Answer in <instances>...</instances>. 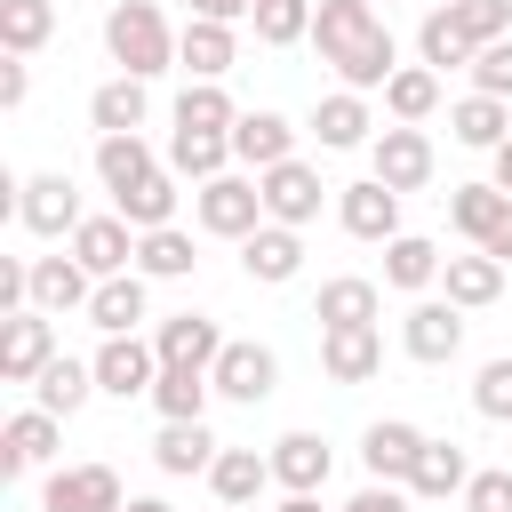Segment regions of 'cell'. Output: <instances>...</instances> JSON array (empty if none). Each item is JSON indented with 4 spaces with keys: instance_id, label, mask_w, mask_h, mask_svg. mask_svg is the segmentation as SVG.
<instances>
[{
    "instance_id": "obj_1",
    "label": "cell",
    "mask_w": 512,
    "mask_h": 512,
    "mask_svg": "<svg viewBox=\"0 0 512 512\" xmlns=\"http://www.w3.org/2000/svg\"><path fill=\"white\" fill-rule=\"evenodd\" d=\"M312 48H320V64H328L344 88H360V96H376V88L400 72V48H392L376 0H320V8H312Z\"/></svg>"
},
{
    "instance_id": "obj_2",
    "label": "cell",
    "mask_w": 512,
    "mask_h": 512,
    "mask_svg": "<svg viewBox=\"0 0 512 512\" xmlns=\"http://www.w3.org/2000/svg\"><path fill=\"white\" fill-rule=\"evenodd\" d=\"M176 24L160 16V0H112L104 8V56L128 72V80H160L176 64Z\"/></svg>"
},
{
    "instance_id": "obj_3",
    "label": "cell",
    "mask_w": 512,
    "mask_h": 512,
    "mask_svg": "<svg viewBox=\"0 0 512 512\" xmlns=\"http://www.w3.org/2000/svg\"><path fill=\"white\" fill-rule=\"evenodd\" d=\"M16 224L32 232V240H72L88 216H80V192H72V176L64 168H40V176H24L16 184Z\"/></svg>"
},
{
    "instance_id": "obj_4",
    "label": "cell",
    "mask_w": 512,
    "mask_h": 512,
    "mask_svg": "<svg viewBox=\"0 0 512 512\" xmlns=\"http://www.w3.org/2000/svg\"><path fill=\"white\" fill-rule=\"evenodd\" d=\"M192 216H200V232H216V240H248V232H264V184H256V176L192 184Z\"/></svg>"
},
{
    "instance_id": "obj_5",
    "label": "cell",
    "mask_w": 512,
    "mask_h": 512,
    "mask_svg": "<svg viewBox=\"0 0 512 512\" xmlns=\"http://www.w3.org/2000/svg\"><path fill=\"white\" fill-rule=\"evenodd\" d=\"M400 352L424 360V368L456 360V352H464V312H456L448 296H416V304L400 312Z\"/></svg>"
},
{
    "instance_id": "obj_6",
    "label": "cell",
    "mask_w": 512,
    "mask_h": 512,
    "mask_svg": "<svg viewBox=\"0 0 512 512\" xmlns=\"http://www.w3.org/2000/svg\"><path fill=\"white\" fill-rule=\"evenodd\" d=\"M88 368H96V392H112V400H152V384H160L152 336H104Z\"/></svg>"
},
{
    "instance_id": "obj_7",
    "label": "cell",
    "mask_w": 512,
    "mask_h": 512,
    "mask_svg": "<svg viewBox=\"0 0 512 512\" xmlns=\"http://www.w3.org/2000/svg\"><path fill=\"white\" fill-rule=\"evenodd\" d=\"M208 384H216V400H240V408H256V400H272V384H280V360H272V344H248V336H232V344L216 352Z\"/></svg>"
},
{
    "instance_id": "obj_8",
    "label": "cell",
    "mask_w": 512,
    "mask_h": 512,
    "mask_svg": "<svg viewBox=\"0 0 512 512\" xmlns=\"http://www.w3.org/2000/svg\"><path fill=\"white\" fill-rule=\"evenodd\" d=\"M40 512H128V488L112 464H64V472H48Z\"/></svg>"
},
{
    "instance_id": "obj_9",
    "label": "cell",
    "mask_w": 512,
    "mask_h": 512,
    "mask_svg": "<svg viewBox=\"0 0 512 512\" xmlns=\"http://www.w3.org/2000/svg\"><path fill=\"white\" fill-rule=\"evenodd\" d=\"M256 184H264V224H288V232H304V224L320 216V192H328L312 160H280V168H264Z\"/></svg>"
},
{
    "instance_id": "obj_10",
    "label": "cell",
    "mask_w": 512,
    "mask_h": 512,
    "mask_svg": "<svg viewBox=\"0 0 512 512\" xmlns=\"http://www.w3.org/2000/svg\"><path fill=\"white\" fill-rule=\"evenodd\" d=\"M48 360H56V320L48 312H8L0 320V384H40Z\"/></svg>"
},
{
    "instance_id": "obj_11",
    "label": "cell",
    "mask_w": 512,
    "mask_h": 512,
    "mask_svg": "<svg viewBox=\"0 0 512 512\" xmlns=\"http://www.w3.org/2000/svg\"><path fill=\"white\" fill-rule=\"evenodd\" d=\"M432 168H440V160H432V136H424V128H400V120L376 128V184H392V192H424Z\"/></svg>"
},
{
    "instance_id": "obj_12",
    "label": "cell",
    "mask_w": 512,
    "mask_h": 512,
    "mask_svg": "<svg viewBox=\"0 0 512 512\" xmlns=\"http://www.w3.org/2000/svg\"><path fill=\"white\" fill-rule=\"evenodd\" d=\"M232 336L208 320V312H168L160 328H152V352H160V368H216V352H224Z\"/></svg>"
},
{
    "instance_id": "obj_13",
    "label": "cell",
    "mask_w": 512,
    "mask_h": 512,
    "mask_svg": "<svg viewBox=\"0 0 512 512\" xmlns=\"http://www.w3.org/2000/svg\"><path fill=\"white\" fill-rule=\"evenodd\" d=\"M264 456H272L280 496H320V488H328V472H336V456H328V440H320V432H280Z\"/></svg>"
},
{
    "instance_id": "obj_14",
    "label": "cell",
    "mask_w": 512,
    "mask_h": 512,
    "mask_svg": "<svg viewBox=\"0 0 512 512\" xmlns=\"http://www.w3.org/2000/svg\"><path fill=\"white\" fill-rule=\"evenodd\" d=\"M336 224H344L352 240H400V192L376 184V176H360V184L336 192Z\"/></svg>"
},
{
    "instance_id": "obj_15",
    "label": "cell",
    "mask_w": 512,
    "mask_h": 512,
    "mask_svg": "<svg viewBox=\"0 0 512 512\" xmlns=\"http://www.w3.org/2000/svg\"><path fill=\"white\" fill-rule=\"evenodd\" d=\"M72 256L88 264V280H120V272H136V224L128 216H88L72 232Z\"/></svg>"
},
{
    "instance_id": "obj_16",
    "label": "cell",
    "mask_w": 512,
    "mask_h": 512,
    "mask_svg": "<svg viewBox=\"0 0 512 512\" xmlns=\"http://www.w3.org/2000/svg\"><path fill=\"white\" fill-rule=\"evenodd\" d=\"M416 456H424V432H416L408 416H384V424H368V432H360V464H368V480H392V488H408Z\"/></svg>"
},
{
    "instance_id": "obj_17",
    "label": "cell",
    "mask_w": 512,
    "mask_h": 512,
    "mask_svg": "<svg viewBox=\"0 0 512 512\" xmlns=\"http://www.w3.org/2000/svg\"><path fill=\"white\" fill-rule=\"evenodd\" d=\"M312 320H320V328H376V320H384V288L360 280V272H336V280H320Z\"/></svg>"
},
{
    "instance_id": "obj_18",
    "label": "cell",
    "mask_w": 512,
    "mask_h": 512,
    "mask_svg": "<svg viewBox=\"0 0 512 512\" xmlns=\"http://www.w3.org/2000/svg\"><path fill=\"white\" fill-rule=\"evenodd\" d=\"M312 136H320V152H352V144H376L368 96H360V88H328V96L312 104Z\"/></svg>"
},
{
    "instance_id": "obj_19",
    "label": "cell",
    "mask_w": 512,
    "mask_h": 512,
    "mask_svg": "<svg viewBox=\"0 0 512 512\" xmlns=\"http://www.w3.org/2000/svg\"><path fill=\"white\" fill-rule=\"evenodd\" d=\"M232 160H240L248 176L296 160V120H280V112H240V128H232Z\"/></svg>"
},
{
    "instance_id": "obj_20",
    "label": "cell",
    "mask_w": 512,
    "mask_h": 512,
    "mask_svg": "<svg viewBox=\"0 0 512 512\" xmlns=\"http://www.w3.org/2000/svg\"><path fill=\"white\" fill-rule=\"evenodd\" d=\"M88 320H96L104 336H136V328L152 320V280H144V272L96 280V296H88Z\"/></svg>"
},
{
    "instance_id": "obj_21",
    "label": "cell",
    "mask_w": 512,
    "mask_h": 512,
    "mask_svg": "<svg viewBox=\"0 0 512 512\" xmlns=\"http://www.w3.org/2000/svg\"><path fill=\"white\" fill-rule=\"evenodd\" d=\"M320 368L328 384H368L384 368V328H320Z\"/></svg>"
},
{
    "instance_id": "obj_22",
    "label": "cell",
    "mask_w": 512,
    "mask_h": 512,
    "mask_svg": "<svg viewBox=\"0 0 512 512\" xmlns=\"http://www.w3.org/2000/svg\"><path fill=\"white\" fill-rule=\"evenodd\" d=\"M56 440H64V416H48V408H16V416L0 424V472H32V464H48Z\"/></svg>"
},
{
    "instance_id": "obj_23",
    "label": "cell",
    "mask_w": 512,
    "mask_h": 512,
    "mask_svg": "<svg viewBox=\"0 0 512 512\" xmlns=\"http://www.w3.org/2000/svg\"><path fill=\"white\" fill-rule=\"evenodd\" d=\"M176 64H184L192 80H224V72L240 64V32H232V24H208V16H184Z\"/></svg>"
},
{
    "instance_id": "obj_24",
    "label": "cell",
    "mask_w": 512,
    "mask_h": 512,
    "mask_svg": "<svg viewBox=\"0 0 512 512\" xmlns=\"http://www.w3.org/2000/svg\"><path fill=\"white\" fill-rule=\"evenodd\" d=\"M240 264H248V280H264V288H288V280L304 272V232H288V224H264V232H248V240H240Z\"/></svg>"
},
{
    "instance_id": "obj_25",
    "label": "cell",
    "mask_w": 512,
    "mask_h": 512,
    "mask_svg": "<svg viewBox=\"0 0 512 512\" xmlns=\"http://www.w3.org/2000/svg\"><path fill=\"white\" fill-rule=\"evenodd\" d=\"M208 488H216V504L224 512H248L264 488H280L272 480V456H256V448H224L216 464H208Z\"/></svg>"
},
{
    "instance_id": "obj_26",
    "label": "cell",
    "mask_w": 512,
    "mask_h": 512,
    "mask_svg": "<svg viewBox=\"0 0 512 512\" xmlns=\"http://www.w3.org/2000/svg\"><path fill=\"white\" fill-rule=\"evenodd\" d=\"M144 112H152V96H144V80H128V72H112V80L88 96V128H96V136H144Z\"/></svg>"
},
{
    "instance_id": "obj_27",
    "label": "cell",
    "mask_w": 512,
    "mask_h": 512,
    "mask_svg": "<svg viewBox=\"0 0 512 512\" xmlns=\"http://www.w3.org/2000/svg\"><path fill=\"white\" fill-rule=\"evenodd\" d=\"M464 488H472V456L456 440H424V456L408 472V496L416 504H440V496H464Z\"/></svg>"
},
{
    "instance_id": "obj_28",
    "label": "cell",
    "mask_w": 512,
    "mask_h": 512,
    "mask_svg": "<svg viewBox=\"0 0 512 512\" xmlns=\"http://www.w3.org/2000/svg\"><path fill=\"white\" fill-rule=\"evenodd\" d=\"M168 160L144 144V136H96V176H104V192L120 200V192H136L144 176H160Z\"/></svg>"
},
{
    "instance_id": "obj_29",
    "label": "cell",
    "mask_w": 512,
    "mask_h": 512,
    "mask_svg": "<svg viewBox=\"0 0 512 512\" xmlns=\"http://www.w3.org/2000/svg\"><path fill=\"white\" fill-rule=\"evenodd\" d=\"M440 288H448V304H456V312H480V304H496V296H504V264H496L488 248L448 256V264H440Z\"/></svg>"
},
{
    "instance_id": "obj_30",
    "label": "cell",
    "mask_w": 512,
    "mask_h": 512,
    "mask_svg": "<svg viewBox=\"0 0 512 512\" xmlns=\"http://www.w3.org/2000/svg\"><path fill=\"white\" fill-rule=\"evenodd\" d=\"M88 392H96V368L88 360H72V352H56L48 368H40V384H32V408H48V416H80L88 408Z\"/></svg>"
},
{
    "instance_id": "obj_31",
    "label": "cell",
    "mask_w": 512,
    "mask_h": 512,
    "mask_svg": "<svg viewBox=\"0 0 512 512\" xmlns=\"http://www.w3.org/2000/svg\"><path fill=\"white\" fill-rule=\"evenodd\" d=\"M224 456V440L208 432V424H160V440H152V464L168 472V480H192V472H208Z\"/></svg>"
},
{
    "instance_id": "obj_32",
    "label": "cell",
    "mask_w": 512,
    "mask_h": 512,
    "mask_svg": "<svg viewBox=\"0 0 512 512\" xmlns=\"http://www.w3.org/2000/svg\"><path fill=\"white\" fill-rule=\"evenodd\" d=\"M176 128H184V136H232V128H240V104L224 96V80H184Z\"/></svg>"
},
{
    "instance_id": "obj_33",
    "label": "cell",
    "mask_w": 512,
    "mask_h": 512,
    "mask_svg": "<svg viewBox=\"0 0 512 512\" xmlns=\"http://www.w3.org/2000/svg\"><path fill=\"white\" fill-rule=\"evenodd\" d=\"M440 248L424 240V232H400V240H384V288H400V296H424L432 280H440Z\"/></svg>"
},
{
    "instance_id": "obj_34",
    "label": "cell",
    "mask_w": 512,
    "mask_h": 512,
    "mask_svg": "<svg viewBox=\"0 0 512 512\" xmlns=\"http://www.w3.org/2000/svg\"><path fill=\"white\" fill-rule=\"evenodd\" d=\"M208 400H216L208 368H160V384H152L160 424H208Z\"/></svg>"
},
{
    "instance_id": "obj_35",
    "label": "cell",
    "mask_w": 512,
    "mask_h": 512,
    "mask_svg": "<svg viewBox=\"0 0 512 512\" xmlns=\"http://www.w3.org/2000/svg\"><path fill=\"white\" fill-rule=\"evenodd\" d=\"M448 136L472 144V152H496V144L512 136V104H504V96H456V104H448Z\"/></svg>"
},
{
    "instance_id": "obj_36",
    "label": "cell",
    "mask_w": 512,
    "mask_h": 512,
    "mask_svg": "<svg viewBox=\"0 0 512 512\" xmlns=\"http://www.w3.org/2000/svg\"><path fill=\"white\" fill-rule=\"evenodd\" d=\"M384 112H392L400 128H424V120L440 112V72H432V64H400V72L384 80Z\"/></svg>"
},
{
    "instance_id": "obj_37",
    "label": "cell",
    "mask_w": 512,
    "mask_h": 512,
    "mask_svg": "<svg viewBox=\"0 0 512 512\" xmlns=\"http://www.w3.org/2000/svg\"><path fill=\"white\" fill-rule=\"evenodd\" d=\"M504 208H512V192H496V184H456V192H448V224H456L472 248L504 224Z\"/></svg>"
},
{
    "instance_id": "obj_38",
    "label": "cell",
    "mask_w": 512,
    "mask_h": 512,
    "mask_svg": "<svg viewBox=\"0 0 512 512\" xmlns=\"http://www.w3.org/2000/svg\"><path fill=\"white\" fill-rule=\"evenodd\" d=\"M200 256H192V232L184 224H160V232H136V272L144 280H184Z\"/></svg>"
},
{
    "instance_id": "obj_39",
    "label": "cell",
    "mask_w": 512,
    "mask_h": 512,
    "mask_svg": "<svg viewBox=\"0 0 512 512\" xmlns=\"http://www.w3.org/2000/svg\"><path fill=\"white\" fill-rule=\"evenodd\" d=\"M112 216H128L136 232H160V224H176V168H160V176H144L136 192H120V200H112Z\"/></svg>"
},
{
    "instance_id": "obj_40",
    "label": "cell",
    "mask_w": 512,
    "mask_h": 512,
    "mask_svg": "<svg viewBox=\"0 0 512 512\" xmlns=\"http://www.w3.org/2000/svg\"><path fill=\"white\" fill-rule=\"evenodd\" d=\"M48 32H56V0H0V48L8 56L48 48Z\"/></svg>"
},
{
    "instance_id": "obj_41",
    "label": "cell",
    "mask_w": 512,
    "mask_h": 512,
    "mask_svg": "<svg viewBox=\"0 0 512 512\" xmlns=\"http://www.w3.org/2000/svg\"><path fill=\"white\" fill-rule=\"evenodd\" d=\"M416 56H424L432 72H456V64L472 72V56H480V48H472V40L456 32V16H448V8H432V16L416 24Z\"/></svg>"
},
{
    "instance_id": "obj_42",
    "label": "cell",
    "mask_w": 512,
    "mask_h": 512,
    "mask_svg": "<svg viewBox=\"0 0 512 512\" xmlns=\"http://www.w3.org/2000/svg\"><path fill=\"white\" fill-rule=\"evenodd\" d=\"M224 160H232V136H184V128L168 136V168H176V176H192V184H216V176H232Z\"/></svg>"
},
{
    "instance_id": "obj_43",
    "label": "cell",
    "mask_w": 512,
    "mask_h": 512,
    "mask_svg": "<svg viewBox=\"0 0 512 512\" xmlns=\"http://www.w3.org/2000/svg\"><path fill=\"white\" fill-rule=\"evenodd\" d=\"M312 8H320V0H256L248 24H256L264 48H296V40H312Z\"/></svg>"
},
{
    "instance_id": "obj_44",
    "label": "cell",
    "mask_w": 512,
    "mask_h": 512,
    "mask_svg": "<svg viewBox=\"0 0 512 512\" xmlns=\"http://www.w3.org/2000/svg\"><path fill=\"white\" fill-rule=\"evenodd\" d=\"M448 16H456V32H464L472 48L512 40V0H448Z\"/></svg>"
},
{
    "instance_id": "obj_45",
    "label": "cell",
    "mask_w": 512,
    "mask_h": 512,
    "mask_svg": "<svg viewBox=\"0 0 512 512\" xmlns=\"http://www.w3.org/2000/svg\"><path fill=\"white\" fill-rule=\"evenodd\" d=\"M472 408H480L488 424H512V352H504V360H488V368L472 376Z\"/></svg>"
},
{
    "instance_id": "obj_46",
    "label": "cell",
    "mask_w": 512,
    "mask_h": 512,
    "mask_svg": "<svg viewBox=\"0 0 512 512\" xmlns=\"http://www.w3.org/2000/svg\"><path fill=\"white\" fill-rule=\"evenodd\" d=\"M472 96H504L512 104V40H496V48L472 56Z\"/></svg>"
},
{
    "instance_id": "obj_47",
    "label": "cell",
    "mask_w": 512,
    "mask_h": 512,
    "mask_svg": "<svg viewBox=\"0 0 512 512\" xmlns=\"http://www.w3.org/2000/svg\"><path fill=\"white\" fill-rule=\"evenodd\" d=\"M464 512H512V472H472Z\"/></svg>"
},
{
    "instance_id": "obj_48",
    "label": "cell",
    "mask_w": 512,
    "mask_h": 512,
    "mask_svg": "<svg viewBox=\"0 0 512 512\" xmlns=\"http://www.w3.org/2000/svg\"><path fill=\"white\" fill-rule=\"evenodd\" d=\"M408 504H416L408 488H392V480H368V488H360L352 504H336V512H408Z\"/></svg>"
},
{
    "instance_id": "obj_49",
    "label": "cell",
    "mask_w": 512,
    "mask_h": 512,
    "mask_svg": "<svg viewBox=\"0 0 512 512\" xmlns=\"http://www.w3.org/2000/svg\"><path fill=\"white\" fill-rule=\"evenodd\" d=\"M24 96H32V64H24V56H8V64H0V104L16 112Z\"/></svg>"
},
{
    "instance_id": "obj_50",
    "label": "cell",
    "mask_w": 512,
    "mask_h": 512,
    "mask_svg": "<svg viewBox=\"0 0 512 512\" xmlns=\"http://www.w3.org/2000/svg\"><path fill=\"white\" fill-rule=\"evenodd\" d=\"M192 16H208V24H240V16H256V0H184Z\"/></svg>"
},
{
    "instance_id": "obj_51",
    "label": "cell",
    "mask_w": 512,
    "mask_h": 512,
    "mask_svg": "<svg viewBox=\"0 0 512 512\" xmlns=\"http://www.w3.org/2000/svg\"><path fill=\"white\" fill-rule=\"evenodd\" d=\"M488 184H496V192H512V136L488 152Z\"/></svg>"
},
{
    "instance_id": "obj_52",
    "label": "cell",
    "mask_w": 512,
    "mask_h": 512,
    "mask_svg": "<svg viewBox=\"0 0 512 512\" xmlns=\"http://www.w3.org/2000/svg\"><path fill=\"white\" fill-rule=\"evenodd\" d=\"M480 248H488V256H496V264H512V208H504V224H496V232H488V240H480Z\"/></svg>"
},
{
    "instance_id": "obj_53",
    "label": "cell",
    "mask_w": 512,
    "mask_h": 512,
    "mask_svg": "<svg viewBox=\"0 0 512 512\" xmlns=\"http://www.w3.org/2000/svg\"><path fill=\"white\" fill-rule=\"evenodd\" d=\"M272 512H328V504H320V496H280Z\"/></svg>"
},
{
    "instance_id": "obj_54",
    "label": "cell",
    "mask_w": 512,
    "mask_h": 512,
    "mask_svg": "<svg viewBox=\"0 0 512 512\" xmlns=\"http://www.w3.org/2000/svg\"><path fill=\"white\" fill-rule=\"evenodd\" d=\"M128 512H168V504L160 496H128Z\"/></svg>"
},
{
    "instance_id": "obj_55",
    "label": "cell",
    "mask_w": 512,
    "mask_h": 512,
    "mask_svg": "<svg viewBox=\"0 0 512 512\" xmlns=\"http://www.w3.org/2000/svg\"><path fill=\"white\" fill-rule=\"evenodd\" d=\"M216 512H224V504H216Z\"/></svg>"
}]
</instances>
